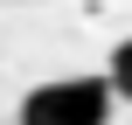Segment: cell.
<instances>
[{
    "mask_svg": "<svg viewBox=\"0 0 132 125\" xmlns=\"http://www.w3.org/2000/svg\"><path fill=\"white\" fill-rule=\"evenodd\" d=\"M111 77H49L21 97L14 125H111Z\"/></svg>",
    "mask_w": 132,
    "mask_h": 125,
    "instance_id": "cell-1",
    "label": "cell"
},
{
    "mask_svg": "<svg viewBox=\"0 0 132 125\" xmlns=\"http://www.w3.org/2000/svg\"><path fill=\"white\" fill-rule=\"evenodd\" d=\"M104 77H111V90H118V97L132 104V35L118 42V49H111V63H104Z\"/></svg>",
    "mask_w": 132,
    "mask_h": 125,
    "instance_id": "cell-2",
    "label": "cell"
}]
</instances>
